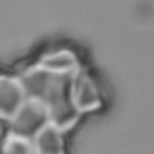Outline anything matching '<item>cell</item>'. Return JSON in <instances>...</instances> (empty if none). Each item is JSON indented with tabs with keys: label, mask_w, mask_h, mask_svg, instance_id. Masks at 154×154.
Here are the masks:
<instances>
[{
	"label": "cell",
	"mask_w": 154,
	"mask_h": 154,
	"mask_svg": "<svg viewBox=\"0 0 154 154\" xmlns=\"http://www.w3.org/2000/svg\"><path fill=\"white\" fill-rule=\"evenodd\" d=\"M61 129L54 123L45 125L32 138L31 144L35 154H64Z\"/></svg>",
	"instance_id": "7a4b0ae2"
},
{
	"label": "cell",
	"mask_w": 154,
	"mask_h": 154,
	"mask_svg": "<svg viewBox=\"0 0 154 154\" xmlns=\"http://www.w3.org/2000/svg\"><path fill=\"white\" fill-rule=\"evenodd\" d=\"M71 99L78 111L91 109L99 105L97 89L87 72L77 70L73 73L71 79Z\"/></svg>",
	"instance_id": "6da1fadb"
}]
</instances>
